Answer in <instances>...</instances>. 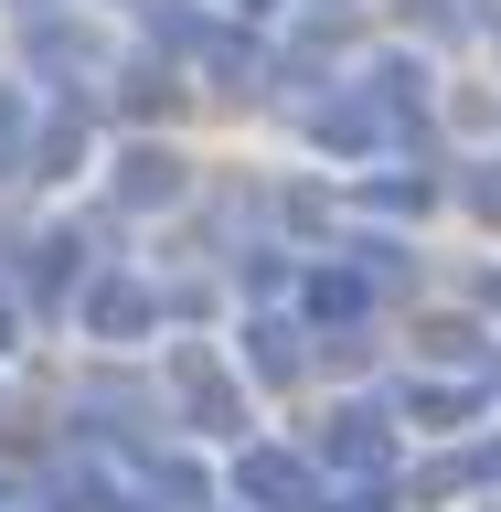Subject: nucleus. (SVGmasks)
<instances>
[{
  "label": "nucleus",
  "instance_id": "obj_1",
  "mask_svg": "<svg viewBox=\"0 0 501 512\" xmlns=\"http://www.w3.org/2000/svg\"><path fill=\"white\" fill-rule=\"evenodd\" d=\"M235 480H256V502H299V491H310V480H299V470H288V459H256V470H235Z\"/></svg>",
  "mask_w": 501,
  "mask_h": 512
}]
</instances>
